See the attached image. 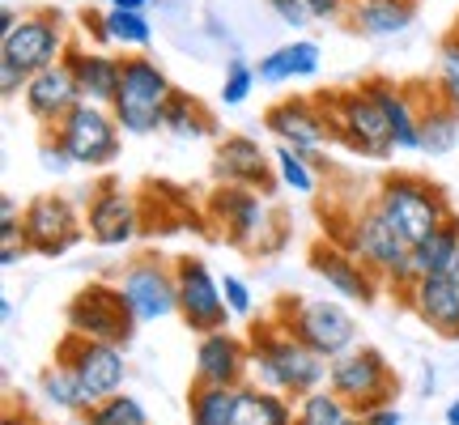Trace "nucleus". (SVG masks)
Wrapping results in <instances>:
<instances>
[{"label": "nucleus", "mask_w": 459, "mask_h": 425, "mask_svg": "<svg viewBox=\"0 0 459 425\" xmlns=\"http://www.w3.org/2000/svg\"><path fill=\"white\" fill-rule=\"evenodd\" d=\"M26 85H30V73H26V68H17L13 60H4V56H0V99H4V102L22 99V94H26Z\"/></svg>", "instance_id": "nucleus-41"}, {"label": "nucleus", "mask_w": 459, "mask_h": 425, "mask_svg": "<svg viewBox=\"0 0 459 425\" xmlns=\"http://www.w3.org/2000/svg\"><path fill=\"white\" fill-rule=\"evenodd\" d=\"M324 111L332 119V136L336 145H344L349 153L358 158H370V162H387L395 149V136H392V124L383 115V102L375 99V90L361 82V85H349V90H332V94H319Z\"/></svg>", "instance_id": "nucleus-3"}, {"label": "nucleus", "mask_w": 459, "mask_h": 425, "mask_svg": "<svg viewBox=\"0 0 459 425\" xmlns=\"http://www.w3.org/2000/svg\"><path fill=\"white\" fill-rule=\"evenodd\" d=\"M404 307H409L434 336L459 341V281L455 277H446V273L417 277L412 290L404 294Z\"/></svg>", "instance_id": "nucleus-22"}, {"label": "nucleus", "mask_w": 459, "mask_h": 425, "mask_svg": "<svg viewBox=\"0 0 459 425\" xmlns=\"http://www.w3.org/2000/svg\"><path fill=\"white\" fill-rule=\"evenodd\" d=\"M294 400L281 392H268L260 383H243L238 387V409L234 425H294Z\"/></svg>", "instance_id": "nucleus-28"}, {"label": "nucleus", "mask_w": 459, "mask_h": 425, "mask_svg": "<svg viewBox=\"0 0 459 425\" xmlns=\"http://www.w3.org/2000/svg\"><path fill=\"white\" fill-rule=\"evenodd\" d=\"M175 290H179V319L187 324V332L209 336L234 319L221 294V277H213V268L200 256H179L175 260Z\"/></svg>", "instance_id": "nucleus-16"}, {"label": "nucleus", "mask_w": 459, "mask_h": 425, "mask_svg": "<svg viewBox=\"0 0 459 425\" xmlns=\"http://www.w3.org/2000/svg\"><path fill=\"white\" fill-rule=\"evenodd\" d=\"M264 128L277 136V145L302 149V153H324V149L336 141L332 136V119L324 111L319 99H302V94H290V99H277L268 111H264Z\"/></svg>", "instance_id": "nucleus-19"}, {"label": "nucleus", "mask_w": 459, "mask_h": 425, "mask_svg": "<svg viewBox=\"0 0 459 425\" xmlns=\"http://www.w3.org/2000/svg\"><path fill=\"white\" fill-rule=\"evenodd\" d=\"M238 409V387H217V383H196L187 387V425H234Z\"/></svg>", "instance_id": "nucleus-30"}, {"label": "nucleus", "mask_w": 459, "mask_h": 425, "mask_svg": "<svg viewBox=\"0 0 459 425\" xmlns=\"http://www.w3.org/2000/svg\"><path fill=\"white\" fill-rule=\"evenodd\" d=\"M366 85H370L375 99L383 102V115H387V124H392L395 149H400V153H421V99H426L429 82L366 77Z\"/></svg>", "instance_id": "nucleus-21"}, {"label": "nucleus", "mask_w": 459, "mask_h": 425, "mask_svg": "<svg viewBox=\"0 0 459 425\" xmlns=\"http://www.w3.org/2000/svg\"><path fill=\"white\" fill-rule=\"evenodd\" d=\"M221 294H226L230 315H238V319H251V315H255V294H251V285H247L243 277L226 273V277H221Z\"/></svg>", "instance_id": "nucleus-40"}, {"label": "nucleus", "mask_w": 459, "mask_h": 425, "mask_svg": "<svg viewBox=\"0 0 459 425\" xmlns=\"http://www.w3.org/2000/svg\"><path fill=\"white\" fill-rule=\"evenodd\" d=\"M446 425H459V400H451V404H446Z\"/></svg>", "instance_id": "nucleus-50"}, {"label": "nucleus", "mask_w": 459, "mask_h": 425, "mask_svg": "<svg viewBox=\"0 0 459 425\" xmlns=\"http://www.w3.org/2000/svg\"><path fill=\"white\" fill-rule=\"evenodd\" d=\"M102 4L107 9H141V13L149 9V0H102Z\"/></svg>", "instance_id": "nucleus-49"}, {"label": "nucleus", "mask_w": 459, "mask_h": 425, "mask_svg": "<svg viewBox=\"0 0 459 425\" xmlns=\"http://www.w3.org/2000/svg\"><path fill=\"white\" fill-rule=\"evenodd\" d=\"M77 102H82V90H77V77H73L68 60L34 73L26 94H22V107H26V115H30L39 128H56Z\"/></svg>", "instance_id": "nucleus-23"}, {"label": "nucleus", "mask_w": 459, "mask_h": 425, "mask_svg": "<svg viewBox=\"0 0 459 425\" xmlns=\"http://www.w3.org/2000/svg\"><path fill=\"white\" fill-rule=\"evenodd\" d=\"M162 132H170L175 141H204L217 132V119L213 111L196 99V94H183L175 90L170 102H166V115H162Z\"/></svg>", "instance_id": "nucleus-29"}, {"label": "nucleus", "mask_w": 459, "mask_h": 425, "mask_svg": "<svg viewBox=\"0 0 459 425\" xmlns=\"http://www.w3.org/2000/svg\"><path fill=\"white\" fill-rule=\"evenodd\" d=\"M77 22H82V34H85V39H94L99 48H111V30H107V9H90V4H85Z\"/></svg>", "instance_id": "nucleus-44"}, {"label": "nucleus", "mask_w": 459, "mask_h": 425, "mask_svg": "<svg viewBox=\"0 0 459 425\" xmlns=\"http://www.w3.org/2000/svg\"><path fill=\"white\" fill-rule=\"evenodd\" d=\"M307 264H311L315 277L324 281L336 298H344V302H361V307H370V302H378V294L387 290L383 277H378L370 264H361L349 247L332 243V239H319V243L307 251Z\"/></svg>", "instance_id": "nucleus-17"}, {"label": "nucleus", "mask_w": 459, "mask_h": 425, "mask_svg": "<svg viewBox=\"0 0 459 425\" xmlns=\"http://www.w3.org/2000/svg\"><path fill=\"white\" fill-rule=\"evenodd\" d=\"M39 158H43V170H51V175H65L68 166H73V158L65 153V145L51 136L48 128H43V145H39Z\"/></svg>", "instance_id": "nucleus-43"}, {"label": "nucleus", "mask_w": 459, "mask_h": 425, "mask_svg": "<svg viewBox=\"0 0 459 425\" xmlns=\"http://www.w3.org/2000/svg\"><path fill=\"white\" fill-rule=\"evenodd\" d=\"M65 327L77 332V336H90V341H107V344H124L128 349L141 324L132 319L128 302H124L115 281H90V285H82L77 294L68 298Z\"/></svg>", "instance_id": "nucleus-11"}, {"label": "nucleus", "mask_w": 459, "mask_h": 425, "mask_svg": "<svg viewBox=\"0 0 459 425\" xmlns=\"http://www.w3.org/2000/svg\"><path fill=\"white\" fill-rule=\"evenodd\" d=\"M48 132L65 145L73 166H85V170H107V166L119 158V149H124L119 119H115L111 107H99V102H77V107Z\"/></svg>", "instance_id": "nucleus-9"}, {"label": "nucleus", "mask_w": 459, "mask_h": 425, "mask_svg": "<svg viewBox=\"0 0 459 425\" xmlns=\"http://www.w3.org/2000/svg\"><path fill=\"white\" fill-rule=\"evenodd\" d=\"M107 30H111V48L128 51H145L153 43V26L141 9H107Z\"/></svg>", "instance_id": "nucleus-34"}, {"label": "nucleus", "mask_w": 459, "mask_h": 425, "mask_svg": "<svg viewBox=\"0 0 459 425\" xmlns=\"http://www.w3.org/2000/svg\"><path fill=\"white\" fill-rule=\"evenodd\" d=\"M56 361H65L68 370L77 375V383L85 387V395L99 404L107 395L124 392L128 383V358H124V344H107V341H90L77 332H65V341L56 344Z\"/></svg>", "instance_id": "nucleus-14"}, {"label": "nucleus", "mask_w": 459, "mask_h": 425, "mask_svg": "<svg viewBox=\"0 0 459 425\" xmlns=\"http://www.w3.org/2000/svg\"><path fill=\"white\" fill-rule=\"evenodd\" d=\"M39 400L51 404V409H60V412H90L94 409V400L85 395V387L77 383V375L68 370L65 361L43 366V375H39Z\"/></svg>", "instance_id": "nucleus-32"}, {"label": "nucleus", "mask_w": 459, "mask_h": 425, "mask_svg": "<svg viewBox=\"0 0 459 425\" xmlns=\"http://www.w3.org/2000/svg\"><path fill=\"white\" fill-rule=\"evenodd\" d=\"M82 425H149V409L128 392H115L99 400L90 412H82Z\"/></svg>", "instance_id": "nucleus-35"}, {"label": "nucleus", "mask_w": 459, "mask_h": 425, "mask_svg": "<svg viewBox=\"0 0 459 425\" xmlns=\"http://www.w3.org/2000/svg\"><path fill=\"white\" fill-rule=\"evenodd\" d=\"M459 145V107L446 102L438 94V85H426V99H421V153L429 158H446Z\"/></svg>", "instance_id": "nucleus-27"}, {"label": "nucleus", "mask_w": 459, "mask_h": 425, "mask_svg": "<svg viewBox=\"0 0 459 425\" xmlns=\"http://www.w3.org/2000/svg\"><path fill=\"white\" fill-rule=\"evenodd\" d=\"M434 85H438V94L446 102H455L459 107V26L443 34V43H438V60H434Z\"/></svg>", "instance_id": "nucleus-37"}, {"label": "nucleus", "mask_w": 459, "mask_h": 425, "mask_svg": "<svg viewBox=\"0 0 459 425\" xmlns=\"http://www.w3.org/2000/svg\"><path fill=\"white\" fill-rule=\"evenodd\" d=\"M446 277H455V281H459V256H455V264H451V273H446Z\"/></svg>", "instance_id": "nucleus-52"}, {"label": "nucleus", "mask_w": 459, "mask_h": 425, "mask_svg": "<svg viewBox=\"0 0 459 425\" xmlns=\"http://www.w3.org/2000/svg\"><path fill=\"white\" fill-rule=\"evenodd\" d=\"M324 65V51L315 39H290V43H281L273 48L268 56H260V85H294V82H311L315 73Z\"/></svg>", "instance_id": "nucleus-26"}, {"label": "nucleus", "mask_w": 459, "mask_h": 425, "mask_svg": "<svg viewBox=\"0 0 459 425\" xmlns=\"http://www.w3.org/2000/svg\"><path fill=\"white\" fill-rule=\"evenodd\" d=\"M119 294L128 302L132 319L145 327L158 319L179 315V290H175V260H166L158 251H141L124 264V273L115 277Z\"/></svg>", "instance_id": "nucleus-10"}, {"label": "nucleus", "mask_w": 459, "mask_h": 425, "mask_svg": "<svg viewBox=\"0 0 459 425\" xmlns=\"http://www.w3.org/2000/svg\"><path fill=\"white\" fill-rule=\"evenodd\" d=\"M17 17H22V13H17L13 4H4V13H0V34H9V30H13V26H17Z\"/></svg>", "instance_id": "nucleus-48"}, {"label": "nucleus", "mask_w": 459, "mask_h": 425, "mask_svg": "<svg viewBox=\"0 0 459 425\" xmlns=\"http://www.w3.org/2000/svg\"><path fill=\"white\" fill-rule=\"evenodd\" d=\"M73 48L68 39V26H65V13L51 9V4H39V9H26L17 17V26L9 34H0V56L13 60L17 68L26 73H43V68L60 65Z\"/></svg>", "instance_id": "nucleus-12"}, {"label": "nucleus", "mask_w": 459, "mask_h": 425, "mask_svg": "<svg viewBox=\"0 0 459 425\" xmlns=\"http://www.w3.org/2000/svg\"><path fill=\"white\" fill-rule=\"evenodd\" d=\"M344 226H349V234L341 239V247H349L361 264H370L392 294H400V298L409 294L412 281H417V273H412V243L383 217L375 196L349 212Z\"/></svg>", "instance_id": "nucleus-2"}, {"label": "nucleus", "mask_w": 459, "mask_h": 425, "mask_svg": "<svg viewBox=\"0 0 459 425\" xmlns=\"http://www.w3.org/2000/svg\"><path fill=\"white\" fill-rule=\"evenodd\" d=\"M204 221L217 230V239L234 251L255 256L260 239L268 226L277 221V212L268 209L264 192L255 187H230V183H213V192L204 196Z\"/></svg>", "instance_id": "nucleus-8"}, {"label": "nucleus", "mask_w": 459, "mask_h": 425, "mask_svg": "<svg viewBox=\"0 0 459 425\" xmlns=\"http://www.w3.org/2000/svg\"><path fill=\"white\" fill-rule=\"evenodd\" d=\"M192 378L196 383H217V387H243V383H251V344H247V336H234L226 327L200 336Z\"/></svg>", "instance_id": "nucleus-20"}, {"label": "nucleus", "mask_w": 459, "mask_h": 425, "mask_svg": "<svg viewBox=\"0 0 459 425\" xmlns=\"http://www.w3.org/2000/svg\"><path fill=\"white\" fill-rule=\"evenodd\" d=\"M22 230H26V243H30L34 256L43 260H56V256H68L73 247L90 239L85 230V209H77L73 196H34L22 212Z\"/></svg>", "instance_id": "nucleus-15"}, {"label": "nucleus", "mask_w": 459, "mask_h": 425, "mask_svg": "<svg viewBox=\"0 0 459 425\" xmlns=\"http://www.w3.org/2000/svg\"><path fill=\"white\" fill-rule=\"evenodd\" d=\"M260 85V73H255V65L251 60H243V56H230L226 60V77H221V107H243L247 99H251V90Z\"/></svg>", "instance_id": "nucleus-38"}, {"label": "nucleus", "mask_w": 459, "mask_h": 425, "mask_svg": "<svg viewBox=\"0 0 459 425\" xmlns=\"http://www.w3.org/2000/svg\"><path fill=\"white\" fill-rule=\"evenodd\" d=\"M0 319H4V324L13 319V302H9V298H0Z\"/></svg>", "instance_id": "nucleus-51"}, {"label": "nucleus", "mask_w": 459, "mask_h": 425, "mask_svg": "<svg viewBox=\"0 0 459 425\" xmlns=\"http://www.w3.org/2000/svg\"><path fill=\"white\" fill-rule=\"evenodd\" d=\"M328 392H336L358 412H370V409H383V404H395L400 395V375L395 366L387 361L383 349L375 344H353L349 353L328 361Z\"/></svg>", "instance_id": "nucleus-7"}, {"label": "nucleus", "mask_w": 459, "mask_h": 425, "mask_svg": "<svg viewBox=\"0 0 459 425\" xmlns=\"http://www.w3.org/2000/svg\"><path fill=\"white\" fill-rule=\"evenodd\" d=\"M302 4L315 22H344L349 17V0H302Z\"/></svg>", "instance_id": "nucleus-45"}, {"label": "nucleus", "mask_w": 459, "mask_h": 425, "mask_svg": "<svg viewBox=\"0 0 459 425\" xmlns=\"http://www.w3.org/2000/svg\"><path fill=\"white\" fill-rule=\"evenodd\" d=\"M26 256H34V251H30V243H26V230H22V221H13V226H0V268H17Z\"/></svg>", "instance_id": "nucleus-39"}, {"label": "nucleus", "mask_w": 459, "mask_h": 425, "mask_svg": "<svg viewBox=\"0 0 459 425\" xmlns=\"http://www.w3.org/2000/svg\"><path fill=\"white\" fill-rule=\"evenodd\" d=\"M170 94H175V85L166 77V68L153 56H145V51H128L124 56V82H119V94L111 102L124 136H153V132H162V115Z\"/></svg>", "instance_id": "nucleus-6"}, {"label": "nucleus", "mask_w": 459, "mask_h": 425, "mask_svg": "<svg viewBox=\"0 0 459 425\" xmlns=\"http://www.w3.org/2000/svg\"><path fill=\"white\" fill-rule=\"evenodd\" d=\"M459 256V212H451L443 226L429 234L426 243L412 247V273L417 277H434V273H451Z\"/></svg>", "instance_id": "nucleus-31"}, {"label": "nucleus", "mask_w": 459, "mask_h": 425, "mask_svg": "<svg viewBox=\"0 0 459 425\" xmlns=\"http://www.w3.org/2000/svg\"><path fill=\"white\" fill-rule=\"evenodd\" d=\"M68 68L77 77V90H82V102H99V107H111L115 94H119V82H124V56H111L107 48H90V43H73L68 48Z\"/></svg>", "instance_id": "nucleus-24"}, {"label": "nucleus", "mask_w": 459, "mask_h": 425, "mask_svg": "<svg viewBox=\"0 0 459 425\" xmlns=\"http://www.w3.org/2000/svg\"><path fill=\"white\" fill-rule=\"evenodd\" d=\"M273 13H277V22H285V26H294V30H302V26H311L315 17L307 13V4L302 0H264Z\"/></svg>", "instance_id": "nucleus-42"}, {"label": "nucleus", "mask_w": 459, "mask_h": 425, "mask_svg": "<svg viewBox=\"0 0 459 425\" xmlns=\"http://www.w3.org/2000/svg\"><path fill=\"white\" fill-rule=\"evenodd\" d=\"M213 183H230V187H255L264 196L277 192V158L264 153V145L247 132H230L217 136L213 145Z\"/></svg>", "instance_id": "nucleus-18"}, {"label": "nucleus", "mask_w": 459, "mask_h": 425, "mask_svg": "<svg viewBox=\"0 0 459 425\" xmlns=\"http://www.w3.org/2000/svg\"><path fill=\"white\" fill-rule=\"evenodd\" d=\"M273 158H277V175H281V187H290L298 196H311L315 192V158L311 153H302V149H290V145H277L273 149Z\"/></svg>", "instance_id": "nucleus-36"}, {"label": "nucleus", "mask_w": 459, "mask_h": 425, "mask_svg": "<svg viewBox=\"0 0 459 425\" xmlns=\"http://www.w3.org/2000/svg\"><path fill=\"white\" fill-rule=\"evenodd\" d=\"M294 425H361V417L344 404L336 392L319 387V392L302 395L294 409Z\"/></svg>", "instance_id": "nucleus-33"}, {"label": "nucleus", "mask_w": 459, "mask_h": 425, "mask_svg": "<svg viewBox=\"0 0 459 425\" xmlns=\"http://www.w3.org/2000/svg\"><path fill=\"white\" fill-rule=\"evenodd\" d=\"M361 425H404V412L395 409V404H383V409L361 412Z\"/></svg>", "instance_id": "nucleus-46"}, {"label": "nucleus", "mask_w": 459, "mask_h": 425, "mask_svg": "<svg viewBox=\"0 0 459 425\" xmlns=\"http://www.w3.org/2000/svg\"><path fill=\"white\" fill-rule=\"evenodd\" d=\"M421 13V0H349L344 26L361 39H395Z\"/></svg>", "instance_id": "nucleus-25"}, {"label": "nucleus", "mask_w": 459, "mask_h": 425, "mask_svg": "<svg viewBox=\"0 0 459 425\" xmlns=\"http://www.w3.org/2000/svg\"><path fill=\"white\" fill-rule=\"evenodd\" d=\"M375 204L383 209V217L392 221L412 247L426 243L434 230L451 217V200H446L443 183L426 179V175H412V170H395L383 175L375 187Z\"/></svg>", "instance_id": "nucleus-4"}, {"label": "nucleus", "mask_w": 459, "mask_h": 425, "mask_svg": "<svg viewBox=\"0 0 459 425\" xmlns=\"http://www.w3.org/2000/svg\"><path fill=\"white\" fill-rule=\"evenodd\" d=\"M85 230H90V243L99 247H128L145 234V212L132 187H124L119 179H99L90 187L85 200Z\"/></svg>", "instance_id": "nucleus-13"}, {"label": "nucleus", "mask_w": 459, "mask_h": 425, "mask_svg": "<svg viewBox=\"0 0 459 425\" xmlns=\"http://www.w3.org/2000/svg\"><path fill=\"white\" fill-rule=\"evenodd\" d=\"M22 212L26 209H17V196H0V226H13V221H22Z\"/></svg>", "instance_id": "nucleus-47"}, {"label": "nucleus", "mask_w": 459, "mask_h": 425, "mask_svg": "<svg viewBox=\"0 0 459 425\" xmlns=\"http://www.w3.org/2000/svg\"><path fill=\"white\" fill-rule=\"evenodd\" d=\"M273 319H277L285 332H294L302 344H311L319 358H341L353 344H361V327L358 315L349 311L336 298H307V294H285L277 298L273 307Z\"/></svg>", "instance_id": "nucleus-5"}, {"label": "nucleus", "mask_w": 459, "mask_h": 425, "mask_svg": "<svg viewBox=\"0 0 459 425\" xmlns=\"http://www.w3.org/2000/svg\"><path fill=\"white\" fill-rule=\"evenodd\" d=\"M247 344H251V383L290 395L294 404L302 395L328 387V358H319L311 344H302L294 332H285L273 315L251 324Z\"/></svg>", "instance_id": "nucleus-1"}]
</instances>
